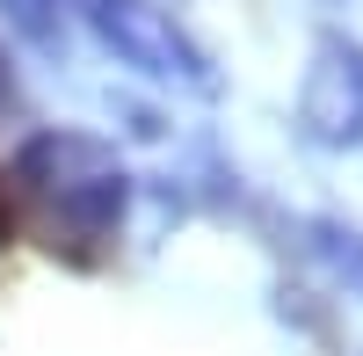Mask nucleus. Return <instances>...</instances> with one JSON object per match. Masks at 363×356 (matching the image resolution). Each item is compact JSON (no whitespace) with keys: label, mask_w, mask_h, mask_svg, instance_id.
Segmentation results:
<instances>
[{"label":"nucleus","mask_w":363,"mask_h":356,"mask_svg":"<svg viewBox=\"0 0 363 356\" xmlns=\"http://www.w3.org/2000/svg\"><path fill=\"white\" fill-rule=\"evenodd\" d=\"M8 182H15L22 204H37L51 218V233H66V240H116L138 174L116 153V138L73 131V124H44V131H29L15 145Z\"/></svg>","instance_id":"f257e3e1"},{"label":"nucleus","mask_w":363,"mask_h":356,"mask_svg":"<svg viewBox=\"0 0 363 356\" xmlns=\"http://www.w3.org/2000/svg\"><path fill=\"white\" fill-rule=\"evenodd\" d=\"M80 22L124 73L153 80V87H182V95H218L211 51L189 37V22L167 0H80Z\"/></svg>","instance_id":"f03ea898"},{"label":"nucleus","mask_w":363,"mask_h":356,"mask_svg":"<svg viewBox=\"0 0 363 356\" xmlns=\"http://www.w3.org/2000/svg\"><path fill=\"white\" fill-rule=\"evenodd\" d=\"M298 138L320 153H356L363 145V37L349 29H320L298 73Z\"/></svg>","instance_id":"7ed1b4c3"},{"label":"nucleus","mask_w":363,"mask_h":356,"mask_svg":"<svg viewBox=\"0 0 363 356\" xmlns=\"http://www.w3.org/2000/svg\"><path fill=\"white\" fill-rule=\"evenodd\" d=\"M298 247L327 269L335 291L363 299V233H356V226H342V218H298Z\"/></svg>","instance_id":"20e7f679"},{"label":"nucleus","mask_w":363,"mask_h":356,"mask_svg":"<svg viewBox=\"0 0 363 356\" xmlns=\"http://www.w3.org/2000/svg\"><path fill=\"white\" fill-rule=\"evenodd\" d=\"M0 22L44 58L66 51V0H0Z\"/></svg>","instance_id":"39448f33"},{"label":"nucleus","mask_w":363,"mask_h":356,"mask_svg":"<svg viewBox=\"0 0 363 356\" xmlns=\"http://www.w3.org/2000/svg\"><path fill=\"white\" fill-rule=\"evenodd\" d=\"M22 102V87H15V66H8V51H0V116H15Z\"/></svg>","instance_id":"423d86ee"},{"label":"nucleus","mask_w":363,"mask_h":356,"mask_svg":"<svg viewBox=\"0 0 363 356\" xmlns=\"http://www.w3.org/2000/svg\"><path fill=\"white\" fill-rule=\"evenodd\" d=\"M8 233H15V204H8V189H0V247H8Z\"/></svg>","instance_id":"0eeeda50"},{"label":"nucleus","mask_w":363,"mask_h":356,"mask_svg":"<svg viewBox=\"0 0 363 356\" xmlns=\"http://www.w3.org/2000/svg\"><path fill=\"white\" fill-rule=\"evenodd\" d=\"M327 8H342V0H327Z\"/></svg>","instance_id":"6e6552de"}]
</instances>
